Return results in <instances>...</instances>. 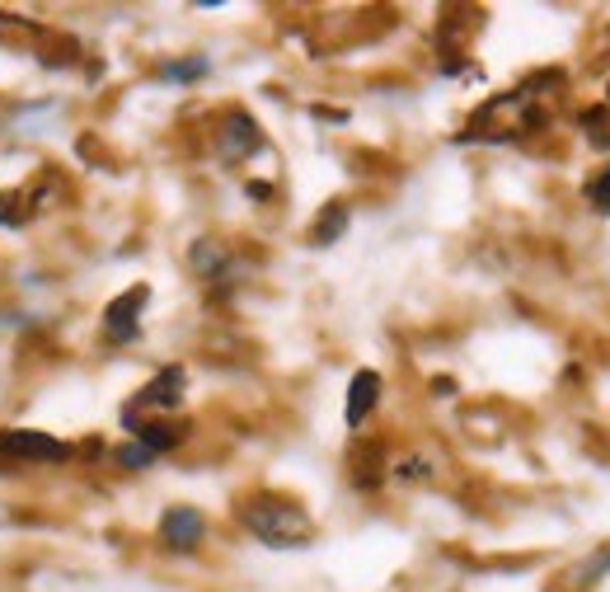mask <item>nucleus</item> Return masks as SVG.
<instances>
[{
    "label": "nucleus",
    "mask_w": 610,
    "mask_h": 592,
    "mask_svg": "<svg viewBox=\"0 0 610 592\" xmlns=\"http://www.w3.org/2000/svg\"><path fill=\"white\" fill-rule=\"evenodd\" d=\"M244 527L254 531L259 541L277 546V550H296V546H305V541L315 536L310 517H305L296 503H282V499H254V503H244Z\"/></svg>",
    "instance_id": "f257e3e1"
},
{
    "label": "nucleus",
    "mask_w": 610,
    "mask_h": 592,
    "mask_svg": "<svg viewBox=\"0 0 610 592\" xmlns=\"http://www.w3.org/2000/svg\"><path fill=\"white\" fill-rule=\"evenodd\" d=\"M0 456H19V461H61L66 442L47 433H0Z\"/></svg>",
    "instance_id": "f03ea898"
},
{
    "label": "nucleus",
    "mask_w": 610,
    "mask_h": 592,
    "mask_svg": "<svg viewBox=\"0 0 610 592\" xmlns=\"http://www.w3.org/2000/svg\"><path fill=\"white\" fill-rule=\"evenodd\" d=\"M259 123L249 118V113H230L226 123H221V137H216V146H221V156L226 160H244L259 151Z\"/></svg>",
    "instance_id": "7ed1b4c3"
},
{
    "label": "nucleus",
    "mask_w": 610,
    "mask_h": 592,
    "mask_svg": "<svg viewBox=\"0 0 610 592\" xmlns=\"http://www.w3.org/2000/svg\"><path fill=\"white\" fill-rule=\"evenodd\" d=\"M146 287H132V292H122L113 306L104 311V329H108V339H132L137 334V315L141 306H146Z\"/></svg>",
    "instance_id": "20e7f679"
},
{
    "label": "nucleus",
    "mask_w": 610,
    "mask_h": 592,
    "mask_svg": "<svg viewBox=\"0 0 610 592\" xmlns=\"http://www.w3.org/2000/svg\"><path fill=\"white\" fill-rule=\"evenodd\" d=\"M160 541L174 550H193L202 541V513L198 508H169L160 522Z\"/></svg>",
    "instance_id": "39448f33"
},
{
    "label": "nucleus",
    "mask_w": 610,
    "mask_h": 592,
    "mask_svg": "<svg viewBox=\"0 0 610 592\" xmlns=\"http://www.w3.org/2000/svg\"><path fill=\"white\" fill-rule=\"evenodd\" d=\"M376 400H381V376L376 372H357L348 386V423L357 428V423L376 409Z\"/></svg>",
    "instance_id": "423d86ee"
},
{
    "label": "nucleus",
    "mask_w": 610,
    "mask_h": 592,
    "mask_svg": "<svg viewBox=\"0 0 610 592\" xmlns=\"http://www.w3.org/2000/svg\"><path fill=\"white\" fill-rule=\"evenodd\" d=\"M179 395H183V372L169 367V372H160L151 386L137 395V409H169V405H179Z\"/></svg>",
    "instance_id": "0eeeda50"
},
{
    "label": "nucleus",
    "mask_w": 610,
    "mask_h": 592,
    "mask_svg": "<svg viewBox=\"0 0 610 592\" xmlns=\"http://www.w3.org/2000/svg\"><path fill=\"white\" fill-rule=\"evenodd\" d=\"M179 437H183V428H169V423H146V428H137V442L146 452H165Z\"/></svg>",
    "instance_id": "6e6552de"
},
{
    "label": "nucleus",
    "mask_w": 610,
    "mask_h": 592,
    "mask_svg": "<svg viewBox=\"0 0 610 592\" xmlns=\"http://www.w3.org/2000/svg\"><path fill=\"white\" fill-rule=\"evenodd\" d=\"M343 226H348V207L343 203H329V212H324V221H315V245H329V240H338L343 235Z\"/></svg>",
    "instance_id": "1a4fd4ad"
},
{
    "label": "nucleus",
    "mask_w": 610,
    "mask_h": 592,
    "mask_svg": "<svg viewBox=\"0 0 610 592\" xmlns=\"http://www.w3.org/2000/svg\"><path fill=\"white\" fill-rule=\"evenodd\" d=\"M118 461L122 466H146V461H155V452H146L141 442H127V447L118 452Z\"/></svg>",
    "instance_id": "9d476101"
},
{
    "label": "nucleus",
    "mask_w": 610,
    "mask_h": 592,
    "mask_svg": "<svg viewBox=\"0 0 610 592\" xmlns=\"http://www.w3.org/2000/svg\"><path fill=\"white\" fill-rule=\"evenodd\" d=\"M587 198H592V207H601V212H610V170L596 179L592 188H587Z\"/></svg>",
    "instance_id": "9b49d317"
},
{
    "label": "nucleus",
    "mask_w": 610,
    "mask_h": 592,
    "mask_svg": "<svg viewBox=\"0 0 610 592\" xmlns=\"http://www.w3.org/2000/svg\"><path fill=\"white\" fill-rule=\"evenodd\" d=\"M207 71V62H183V66H165V76L169 80H193V76H202Z\"/></svg>",
    "instance_id": "f8f14e48"
},
{
    "label": "nucleus",
    "mask_w": 610,
    "mask_h": 592,
    "mask_svg": "<svg viewBox=\"0 0 610 592\" xmlns=\"http://www.w3.org/2000/svg\"><path fill=\"white\" fill-rule=\"evenodd\" d=\"M10 207H15V198H0V221L10 217Z\"/></svg>",
    "instance_id": "ddd939ff"
}]
</instances>
